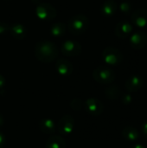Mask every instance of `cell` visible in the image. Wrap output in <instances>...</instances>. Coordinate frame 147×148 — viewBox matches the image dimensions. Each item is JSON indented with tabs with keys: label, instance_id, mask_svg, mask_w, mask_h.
<instances>
[{
	"label": "cell",
	"instance_id": "16",
	"mask_svg": "<svg viewBox=\"0 0 147 148\" xmlns=\"http://www.w3.org/2000/svg\"><path fill=\"white\" fill-rule=\"evenodd\" d=\"M10 32L13 37L18 40L23 39L27 36V29L20 23H16L10 26Z\"/></svg>",
	"mask_w": 147,
	"mask_h": 148
},
{
	"label": "cell",
	"instance_id": "25",
	"mask_svg": "<svg viewBox=\"0 0 147 148\" xmlns=\"http://www.w3.org/2000/svg\"><path fill=\"white\" fill-rule=\"evenodd\" d=\"M6 143V139L5 136L3 135V134L0 133V148H3Z\"/></svg>",
	"mask_w": 147,
	"mask_h": 148
},
{
	"label": "cell",
	"instance_id": "6",
	"mask_svg": "<svg viewBox=\"0 0 147 148\" xmlns=\"http://www.w3.org/2000/svg\"><path fill=\"white\" fill-rule=\"evenodd\" d=\"M36 16L44 21L53 20L56 16V10L49 3H42L36 8Z\"/></svg>",
	"mask_w": 147,
	"mask_h": 148
},
{
	"label": "cell",
	"instance_id": "18",
	"mask_svg": "<svg viewBox=\"0 0 147 148\" xmlns=\"http://www.w3.org/2000/svg\"><path fill=\"white\" fill-rule=\"evenodd\" d=\"M122 136L127 141H136L139 138V134L133 127H126L122 130Z\"/></svg>",
	"mask_w": 147,
	"mask_h": 148
},
{
	"label": "cell",
	"instance_id": "19",
	"mask_svg": "<svg viewBox=\"0 0 147 148\" xmlns=\"http://www.w3.org/2000/svg\"><path fill=\"white\" fill-rule=\"evenodd\" d=\"M50 32L54 36H62L66 32V25L62 23H55L51 26Z\"/></svg>",
	"mask_w": 147,
	"mask_h": 148
},
{
	"label": "cell",
	"instance_id": "29",
	"mask_svg": "<svg viewBox=\"0 0 147 148\" xmlns=\"http://www.w3.org/2000/svg\"><path fill=\"white\" fill-rule=\"evenodd\" d=\"M3 122H4V120H3V117L2 114H0V127L3 125Z\"/></svg>",
	"mask_w": 147,
	"mask_h": 148
},
{
	"label": "cell",
	"instance_id": "8",
	"mask_svg": "<svg viewBox=\"0 0 147 148\" xmlns=\"http://www.w3.org/2000/svg\"><path fill=\"white\" fill-rule=\"evenodd\" d=\"M84 107H85L87 112L89 114L94 115V116L101 115L104 109V106H103L102 102L96 98L88 99L84 103Z\"/></svg>",
	"mask_w": 147,
	"mask_h": 148
},
{
	"label": "cell",
	"instance_id": "5",
	"mask_svg": "<svg viewBox=\"0 0 147 148\" xmlns=\"http://www.w3.org/2000/svg\"><path fill=\"white\" fill-rule=\"evenodd\" d=\"M75 127V119L69 115L66 114L62 116L56 124V129L61 135H69Z\"/></svg>",
	"mask_w": 147,
	"mask_h": 148
},
{
	"label": "cell",
	"instance_id": "14",
	"mask_svg": "<svg viewBox=\"0 0 147 148\" xmlns=\"http://www.w3.org/2000/svg\"><path fill=\"white\" fill-rule=\"evenodd\" d=\"M39 128L45 134H53L56 130V124L51 119H42L39 121Z\"/></svg>",
	"mask_w": 147,
	"mask_h": 148
},
{
	"label": "cell",
	"instance_id": "24",
	"mask_svg": "<svg viewBox=\"0 0 147 148\" xmlns=\"http://www.w3.org/2000/svg\"><path fill=\"white\" fill-rule=\"evenodd\" d=\"M132 101H133L132 95H129V94L125 95H123V97H122V101H123V103H125V104H130V103L132 102Z\"/></svg>",
	"mask_w": 147,
	"mask_h": 148
},
{
	"label": "cell",
	"instance_id": "22",
	"mask_svg": "<svg viewBox=\"0 0 147 148\" xmlns=\"http://www.w3.org/2000/svg\"><path fill=\"white\" fill-rule=\"evenodd\" d=\"M131 9H132V4L128 1H123L120 4V11H122L125 14H127L128 12H130Z\"/></svg>",
	"mask_w": 147,
	"mask_h": 148
},
{
	"label": "cell",
	"instance_id": "1",
	"mask_svg": "<svg viewBox=\"0 0 147 148\" xmlns=\"http://www.w3.org/2000/svg\"><path fill=\"white\" fill-rule=\"evenodd\" d=\"M36 57L43 63L55 61L58 56L57 47L49 41H40L35 46Z\"/></svg>",
	"mask_w": 147,
	"mask_h": 148
},
{
	"label": "cell",
	"instance_id": "10",
	"mask_svg": "<svg viewBox=\"0 0 147 148\" xmlns=\"http://www.w3.org/2000/svg\"><path fill=\"white\" fill-rule=\"evenodd\" d=\"M147 43V34L145 31H137L130 36V44L135 49H143Z\"/></svg>",
	"mask_w": 147,
	"mask_h": 148
},
{
	"label": "cell",
	"instance_id": "13",
	"mask_svg": "<svg viewBox=\"0 0 147 148\" xmlns=\"http://www.w3.org/2000/svg\"><path fill=\"white\" fill-rule=\"evenodd\" d=\"M55 69L57 72L63 76H68L71 75L74 70L72 63L66 59H59L55 63Z\"/></svg>",
	"mask_w": 147,
	"mask_h": 148
},
{
	"label": "cell",
	"instance_id": "21",
	"mask_svg": "<svg viewBox=\"0 0 147 148\" xmlns=\"http://www.w3.org/2000/svg\"><path fill=\"white\" fill-rule=\"evenodd\" d=\"M83 105H84V103L81 99H74L70 103V106L74 110H81L82 108Z\"/></svg>",
	"mask_w": 147,
	"mask_h": 148
},
{
	"label": "cell",
	"instance_id": "15",
	"mask_svg": "<svg viewBox=\"0 0 147 148\" xmlns=\"http://www.w3.org/2000/svg\"><path fill=\"white\" fill-rule=\"evenodd\" d=\"M45 148H66V141L62 136L52 135L48 139Z\"/></svg>",
	"mask_w": 147,
	"mask_h": 148
},
{
	"label": "cell",
	"instance_id": "17",
	"mask_svg": "<svg viewBox=\"0 0 147 148\" xmlns=\"http://www.w3.org/2000/svg\"><path fill=\"white\" fill-rule=\"evenodd\" d=\"M118 9V5L113 0H107L101 6V13L106 16H111L115 14Z\"/></svg>",
	"mask_w": 147,
	"mask_h": 148
},
{
	"label": "cell",
	"instance_id": "2",
	"mask_svg": "<svg viewBox=\"0 0 147 148\" xmlns=\"http://www.w3.org/2000/svg\"><path fill=\"white\" fill-rule=\"evenodd\" d=\"M89 27V19L82 14H78L69 19L68 28L74 35H81L88 30Z\"/></svg>",
	"mask_w": 147,
	"mask_h": 148
},
{
	"label": "cell",
	"instance_id": "28",
	"mask_svg": "<svg viewBox=\"0 0 147 148\" xmlns=\"http://www.w3.org/2000/svg\"><path fill=\"white\" fill-rule=\"evenodd\" d=\"M131 148H146L143 145H141V144H136V145H134V146H133Z\"/></svg>",
	"mask_w": 147,
	"mask_h": 148
},
{
	"label": "cell",
	"instance_id": "20",
	"mask_svg": "<svg viewBox=\"0 0 147 148\" xmlns=\"http://www.w3.org/2000/svg\"><path fill=\"white\" fill-rule=\"evenodd\" d=\"M105 94L107 95V97L110 100H118L121 95V91L120 89V88H118L117 86H112L109 87L106 89Z\"/></svg>",
	"mask_w": 147,
	"mask_h": 148
},
{
	"label": "cell",
	"instance_id": "27",
	"mask_svg": "<svg viewBox=\"0 0 147 148\" xmlns=\"http://www.w3.org/2000/svg\"><path fill=\"white\" fill-rule=\"evenodd\" d=\"M4 84H5V79L3 75H0V88H3L4 86Z\"/></svg>",
	"mask_w": 147,
	"mask_h": 148
},
{
	"label": "cell",
	"instance_id": "4",
	"mask_svg": "<svg viewBox=\"0 0 147 148\" xmlns=\"http://www.w3.org/2000/svg\"><path fill=\"white\" fill-rule=\"evenodd\" d=\"M102 59L109 65H118L123 60L121 51L114 47H107L102 51Z\"/></svg>",
	"mask_w": 147,
	"mask_h": 148
},
{
	"label": "cell",
	"instance_id": "11",
	"mask_svg": "<svg viewBox=\"0 0 147 148\" xmlns=\"http://www.w3.org/2000/svg\"><path fill=\"white\" fill-rule=\"evenodd\" d=\"M133 29V28L131 23H129L126 20H123L117 23L115 27V34L119 38L126 39L131 35Z\"/></svg>",
	"mask_w": 147,
	"mask_h": 148
},
{
	"label": "cell",
	"instance_id": "3",
	"mask_svg": "<svg viewBox=\"0 0 147 148\" xmlns=\"http://www.w3.org/2000/svg\"><path fill=\"white\" fill-rule=\"evenodd\" d=\"M93 78L101 84H110L115 79V73L108 67L100 66L93 71Z\"/></svg>",
	"mask_w": 147,
	"mask_h": 148
},
{
	"label": "cell",
	"instance_id": "9",
	"mask_svg": "<svg viewBox=\"0 0 147 148\" xmlns=\"http://www.w3.org/2000/svg\"><path fill=\"white\" fill-rule=\"evenodd\" d=\"M132 22L138 28H145L147 26V10L145 8L137 9L131 16Z\"/></svg>",
	"mask_w": 147,
	"mask_h": 148
},
{
	"label": "cell",
	"instance_id": "12",
	"mask_svg": "<svg viewBox=\"0 0 147 148\" xmlns=\"http://www.w3.org/2000/svg\"><path fill=\"white\" fill-rule=\"evenodd\" d=\"M144 84L143 79L139 75H132L126 82V88L129 92H136L139 91Z\"/></svg>",
	"mask_w": 147,
	"mask_h": 148
},
{
	"label": "cell",
	"instance_id": "26",
	"mask_svg": "<svg viewBox=\"0 0 147 148\" xmlns=\"http://www.w3.org/2000/svg\"><path fill=\"white\" fill-rule=\"evenodd\" d=\"M141 130H142V133H143V135L147 139V121H145L143 124H142V127H141Z\"/></svg>",
	"mask_w": 147,
	"mask_h": 148
},
{
	"label": "cell",
	"instance_id": "23",
	"mask_svg": "<svg viewBox=\"0 0 147 148\" xmlns=\"http://www.w3.org/2000/svg\"><path fill=\"white\" fill-rule=\"evenodd\" d=\"M8 30H10V26L3 22L0 23V35H3L5 34Z\"/></svg>",
	"mask_w": 147,
	"mask_h": 148
},
{
	"label": "cell",
	"instance_id": "7",
	"mask_svg": "<svg viewBox=\"0 0 147 148\" xmlns=\"http://www.w3.org/2000/svg\"><path fill=\"white\" fill-rule=\"evenodd\" d=\"M62 52L67 56H78L81 52V45L74 40H67L62 45Z\"/></svg>",
	"mask_w": 147,
	"mask_h": 148
}]
</instances>
